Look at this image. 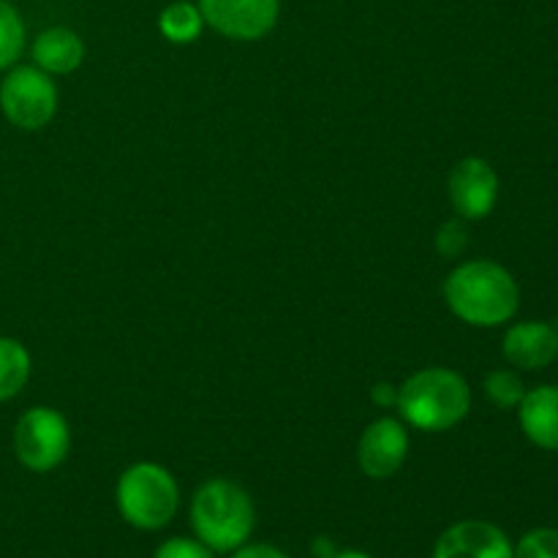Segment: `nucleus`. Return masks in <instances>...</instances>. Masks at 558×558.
<instances>
[{
    "mask_svg": "<svg viewBox=\"0 0 558 558\" xmlns=\"http://www.w3.org/2000/svg\"><path fill=\"white\" fill-rule=\"evenodd\" d=\"M434 558H512V545L488 521H461L436 539Z\"/></svg>",
    "mask_w": 558,
    "mask_h": 558,
    "instance_id": "nucleus-10",
    "label": "nucleus"
},
{
    "mask_svg": "<svg viewBox=\"0 0 558 558\" xmlns=\"http://www.w3.org/2000/svg\"><path fill=\"white\" fill-rule=\"evenodd\" d=\"M466 227L461 221H447L445 227L439 229V238H436V245L445 256H458L463 248H466Z\"/></svg>",
    "mask_w": 558,
    "mask_h": 558,
    "instance_id": "nucleus-20",
    "label": "nucleus"
},
{
    "mask_svg": "<svg viewBox=\"0 0 558 558\" xmlns=\"http://www.w3.org/2000/svg\"><path fill=\"white\" fill-rule=\"evenodd\" d=\"M499 196V178L483 158H463L450 174V199L461 218L477 221L485 218Z\"/></svg>",
    "mask_w": 558,
    "mask_h": 558,
    "instance_id": "nucleus-9",
    "label": "nucleus"
},
{
    "mask_svg": "<svg viewBox=\"0 0 558 558\" xmlns=\"http://www.w3.org/2000/svg\"><path fill=\"white\" fill-rule=\"evenodd\" d=\"M191 523L202 543L218 554L243 548L256 523L251 496L229 480L205 483L191 505Z\"/></svg>",
    "mask_w": 558,
    "mask_h": 558,
    "instance_id": "nucleus-2",
    "label": "nucleus"
},
{
    "mask_svg": "<svg viewBox=\"0 0 558 558\" xmlns=\"http://www.w3.org/2000/svg\"><path fill=\"white\" fill-rule=\"evenodd\" d=\"M69 425L54 409H31L14 428V452L31 472H52L69 456Z\"/></svg>",
    "mask_w": 558,
    "mask_h": 558,
    "instance_id": "nucleus-6",
    "label": "nucleus"
},
{
    "mask_svg": "<svg viewBox=\"0 0 558 558\" xmlns=\"http://www.w3.org/2000/svg\"><path fill=\"white\" fill-rule=\"evenodd\" d=\"M33 60L47 74H71L85 60V44L69 27H49L33 44Z\"/></svg>",
    "mask_w": 558,
    "mask_h": 558,
    "instance_id": "nucleus-13",
    "label": "nucleus"
},
{
    "mask_svg": "<svg viewBox=\"0 0 558 558\" xmlns=\"http://www.w3.org/2000/svg\"><path fill=\"white\" fill-rule=\"evenodd\" d=\"M445 298L452 314L474 327L505 325L521 303L515 278L496 262H466L452 270L445 283Z\"/></svg>",
    "mask_w": 558,
    "mask_h": 558,
    "instance_id": "nucleus-1",
    "label": "nucleus"
},
{
    "mask_svg": "<svg viewBox=\"0 0 558 558\" xmlns=\"http://www.w3.org/2000/svg\"><path fill=\"white\" fill-rule=\"evenodd\" d=\"M156 558H213V550L202 539L196 543V539L174 537L156 550Z\"/></svg>",
    "mask_w": 558,
    "mask_h": 558,
    "instance_id": "nucleus-19",
    "label": "nucleus"
},
{
    "mask_svg": "<svg viewBox=\"0 0 558 558\" xmlns=\"http://www.w3.org/2000/svg\"><path fill=\"white\" fill-rule=\"evenodd\" d=\"M31 376V354L14 338H0V401H9Z\"/></svg>",
    "mask_w": 558,
    "mask_h": 558,
    "instance_id": "nucleus-14",
    "label": "nucleus"
},
{
    "mask_svg": "<svg viewBox=\"0 0 558 558\" xmlns=\"http://www.w3.org/2000/svg\"><path fill=\"white\" fill-rule=\"evenodd\" d=\"M25 47V25L9 0H0V69H9Z\"/></svg>",
    "mask_w": 558,
    "mask_h": 558,
    "instance_id": "nucleus-16",
    "label": "nucleus"
},
{
    "mask_svg": "<svg viewBox=\"0 0 558 558\" xmlns=\"http://www.w3.org/2000/svg\"><path fill=\"white\" fill-rule=\"evenodd\" d=\"M518 407L523 434L543 450L558 452V387H537Z\"/></svg>",
    "mask_w": 558,
    "mask_h": 558,
    "instance_id": "nucleus-12",
    "label": "nucleus"
},
{
    "mask_svg": "<svg viewBox=\"0 0 558 558\" xmlns=\"http://www.w3.org/2000/svg\"><path fill=\"white\" fill-rule=\"evenodd\" d=\"M0 109L16 129H44L58 109V87L47 71L20 65L0 85Z\"/></svg>",
    "mask_w": 558,
    "mask_h": 558,
    "instance_id": "nucleus-5",
    "label": "nucleus"
},
{
    "mask_svg": "<svg viewBox=\"0 0 558 558\" xmlns=\"http://www.w3.org/2000/svg\"><path fill=\"white\" fill-rule=\"evenodd\" d=\"M409 436L398 420H376L357 445V463L371 480H387L407 463Z\"/></svg>",
    "mask_w": 558,
    "mask_h": 558,
    "instance_id": "nucleus-8",
    "label": "nucleus"
},
{
    "mask_svg": "<svg viewBox=\"0 0 558 558\" xmlns=\"http://www.w3.org/2000/svg\"><path fill=\"white\" fill-rule=\"evenodd\" d=\"M199 11L213 31L238 41L267 36L278 22V0H199Z\"/></svg>",
    "mask_w": 558,
    "mask_h": 558,
    "instance_id": "nucleus-7",
    "label": "nucleus"
},
{
    "mask_svg": "<svg viewBox=\"0 0 558 558\" xmlns=\"http://www.w3.org/2000/svg\"><path fill=\"white\" fill-rule=\"evenodd\" d=\"M234 558H289L287 554H281L272 545H248V548H240Z\"/></svg>",
    "mask_w": 558,
    "mask_h": 558,
    "instance_id": "nucleus-21",
    "label": "nucleus"
},
{
    "mask_svg": "<svg viewBox=\"0 0 558 558\" xmlns=\"http://www.w3.org/2000/svg\"><path fill=\"white\" fill-rule=\"evenodd\" d=\"M485 392H488L490 401L501 409H512L523 401L526 390H523V381L518 379L512 371H494V374L485 379Z\"/></svg>",
    "mask_w": 558,
    "mask_h": 558,
    "instance_id": "nucleus-17",
    "label": "nucleus"
},
{
    "mask_svg": "<svg viewBox=\"0 0 558 558\" xmlns=\"http://www.w3.org/2000/svg\"><path fill=\"white\" fill-rule=\"evenodd\" d=\"M202 25H205V16H202L199 5L185 3V0L167 5L161 11V16H158V27L174 44H189L194 38H199Z\"/></svg>",
    "mask_w": 558,
    "mask_h": 558,
    "instance_id": "nucleus-15",
    "label": "nucleus"
},
{
    "mask_svg": "<svg viewBox=\"0 0 558 558\" xmlns=\"http://www.w3.org/2000/svg\"><path fill=\"white\" fill-rule=\"evenodd\" d=\"M512 558H558V529H534L512 548Z\"/></svg>",
    "mask_w": 558,
    "mask_h": 558,
    "instance_id": "nucleus-18",
    "label": "nucleus"
},
{
    "mask_svg": "<svg viewBox=\"0 0 558 558\" xmlns=\"http://www.w3.org/2000/svg\"><path fill=\"white\" fill-rule=\"evenodd\" d=\"M374 401L379 403V407H390V403H398V392L392 390V385H376Z\"/></svg>",
    "mask_w": 558,
    "mask_h": 558,
    "instance_id": "nucleus-22",
    "label": "nucleus"
},
{
    "mask_svg": "<svg viewBox=\"0 0 558 558\" xmlns=\"http://www.w3.org/2000/svg\"><path fill=\"white\" fill-rule=\"evenodd\" d=\"M403 420L420 430H447L461 423L472 407V392L463 376L447 368H425L398 390Z\"/></svg>",
    "mask_w": 558,
    "mask_h": 558,
    "instance_id": "nucleus-3",
    "label": "nucleus"
},
{
    "mask_svg": "<svg viewBox=\"0 0 558 558\" xmlns=\"http://www.w3.org/2000/svg\"><path fill=\"white\" fill-rule=\"evenodd\" d=\"M505 357L518 368H545L558 357V332L545 322H523L505 336Z\"/></svg>",
    "mask_w": 558,
    "mask_h": 558,
    "instance_id": "nucleus-11",
    "label": "nucleus"
},
{
    "mask_svg": "<svg viewBox=\"0 0 558 558\" xmlns=\"http://www.w3.org/2000/svg\"><path fill=\"white\" fill-rule=\"evenodd\" d=\"M178 483L156 463H136L118 483V510L131 526L156 532L172 521L178 510Z\"/></svg>",
    "mask_w": 558,
    "mask_h": 558,
    "instance_id": "nucleus-4",
    "label": "nucleus"
},
{
    "mask_svg": "<svg viewBox=\"0 0 558 558\" xmlns=\"http://www.w3.org/2000/svg\"><path fill=\"white\" fill-rule=\"evenodd\" d=\"M336 558H371V556L360 554V550H343V554H336Z\"/></svg>",
    "mask_w": 558,
    "mask_h": 558,
    "instance_id": "nucleus-23",
    "label": "nucleus"
}]
</instances>
